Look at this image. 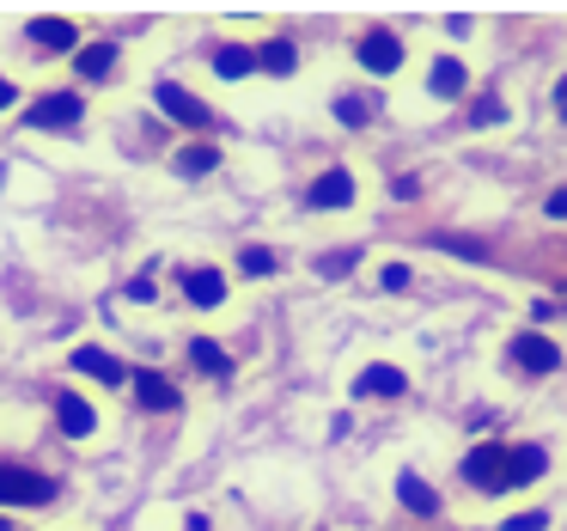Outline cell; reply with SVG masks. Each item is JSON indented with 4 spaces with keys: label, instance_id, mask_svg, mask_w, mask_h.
<instances>
[{
    "label": "cell",
    "instance_id": "obj_1",
    "mask_svg": "<svg viewBox=\"0 0 567 531\" xmlns=\"http://www.w3.org/2000/svg\"><path fill=\"white\" fill-rule=\"evenodd\" d=\"M62 501V477H50L31 458H0V513H38Z\"/></svg>",
    "mask_w": 567,
    "mask_h": 531
},
{
    "label": "cell",
    "instance_id": "obj_2",
    "mask_svg": "<svg viewBox=\"0 0 567 531\" xmlns=\"http://www.w3.org/2000/svg\"><path fill=\"white\" fill-rule=\"evenodd\" d=\"M19 123H25L31 135H62V129H80V123H86V92H80V86L38 92V99L19 111Z\"/></svg>",
    "mask_w": 567,
    "mask_h": 531
},
{
    "label": "cell",
    "instance_id": "obj_3",
    "mask_svg": "<svg viewBox=\"0 0 567 531\" xmlns=\"http://www.w3.org/2000/svg\"><path fill=\"white\" fill-rule=\"evenodd\" d=\"M354 68H360V74H372V80H396L409 68V38H403V31H391V25L360 31V38H354Z\"/></svg>",
    "mask_w": 567,
    "mask_h": 531
},
{
    "label": "cell",
    "instance_id": "obj_4",
    "mask_svg": "<svg viewBox=\"0 0 567 531\" xmlns=\"http://www.w3.org/2000/svg\"><path fill=\"white\" fill-rule=\"evenodd\" d=\"M153 111H159L165 123L202 135V141H208V129H214V104L202 99V92H189L184 80H153Z\"/></svg>",
    "mask_w": 567,
    "mask_h": 531
},
{
    "label": "cell",
    "instance_id": "obj_5",
    "mask_svg": "<svg viewBox=\"0 0 567 531\" xmlns=\"http://www.w3.org/2000/svg\"><path fill=\"white\" fill-rule=\"evenodd\" d=\"M506 367H513L518 379H549V372H561V343H555L549 330H513Z\"/></svg>",
    "mask_w": 567,
    "mask_h": 531
},
{
    "label": "cell",
    "instance_id": "obj_6",
    "mask_svg": "<svg viewBox=\"0 0 567 531\" xmlns=\"http://www.w3.org/2000/svg\"><path fill=\"white\" fill-rule=\"evenodd\" d=\"M306 214H342V208H354L360 202V172L354 165H330V172H318L306 184Z\"/></svg>",
    "mask_w": 567,
    "mask_h": 531
},
{
    "label": "cell",
    "instance_id": "obj_7",
    "mask_svg": "<svg viewBox=\"0 0 567 531\" xmlns=\"http://www.w3.org/2000/svg\"><path fill=\"white\" fill-rule=\"evenodd\" d=\"M549 464H555V452L543 440H518V446H506V464H501V489L494 494H518V489H537L543 477H549Z\"/></svg>",
    "mask_w": 567,
    "mask_h": 531
},
{
    "label": "cell",
    "instance_id": "obj_8",
    "mask_svg": "<svg viewBox=\"0 0 567 531\" xmlns=\"http://www.w3.org/2000/svg\"><path fill=\"white\" fill-rule=\"evenodd\" d=\"M68 372H74V379L104 385V391H128V360L111 355L104 343H80L74 355H68Z\"/></svg>",
    "mask_w": 567,
    "mask_h": 531
},
{
    "label": "cell",
    "instance_id": "obj_9",
    "mask_svg": "<svg viewBox=\"0 0 567 531\" xmlns=\"http://www.w3.org/2000/svg\"><path fill=\"white\" fill-rule=\"evenodd\" d=\"M177 294L196 312H220L226 299H233V282H226V269H214V263H189V269L177 275Z\"/></svg>",
    "mask_w": 567,
    "mask_h": 531
},
{
    "label": "cell",
    "instance_id": "obj_10",
    "mask_svg": "<svg viewBox=\"0 0 567 531\" xmlns=\"http://www.w3.org/2000/svg\"><path fill=\"white\" fill-rule=\"evenodd\" d=\"M68 68H74L80 86H104V80L123 68V43H116V38H92V43H80V50L68 55Z\"/></svg>",
    "mask_w": 567,
    "mask_h": 531
},
{
    "label": "cell",
    "instance_id": "obj_11",
    "mask_svg": "<svg viewBox=\"0 0 567 531\" xmlns=\"http://www.w3.org/2000/svg\"><path fill=\"white\" fill-rule=\"evenodd\" d=\"M501 464H506V446L501 440H482V446H470V452L457 458V477H464L476 494H494V489H501Z\"/></svg>",
    "mask_w": 567,
    "mask_h": 531
},
{
    "label": "cell",
    "instance_id": "obj_12",
    "mask_svg": "<svg viewBox=\"0 0 567 531\" xmlns=\"http://www.w3.org/2000/svg\"><path fill=\"white\" fill-rule=\"evenodd\" d=\"M128 391H135V404L147 409V416H172V409L184 404V391H177L159 367H128Z\"/></svg>",
    "mask_w": 567,
    "mask_h": 531
},
{
    "label": "cell",
    "instance_id": "obj_13",
    "mask_svg": "<svg viewBox=\"0 0 567 531\" xmlns=\"http://www.w3.org/2000/svg\"><path fill=\"white\" fill-rule=\"evenodd\" d=\"M25 38H31V50H43V55H74L80 43H86V31L74 25V19H55V13H38L25 25Z\"/></svg>",
    "mask_w": 567,
    "mask_h": 531
},
{
    "label": "cell",
    "instance_id": "obj_14",
    "mask_svg": "<svg viewBox=\"0 0 567 531\" xmlns=\"http://www.w3.org/2000/svg\"><path fill=\"white\" fill-rule=\"evenodd\" d=\"M354 404H367V397H409V372L396 367V360H372V367L354 372Z\"/></svg>",
    "mask_w": 567,
    "mask_h": 531
},
{
    "label": "cell",
    "instance_id": "obj_15",
    "mask_svg": "<svg viewBox=\"0 0 567 531\" xmlns=\"http://www.w3.org/2000/svg\"><path fill=\"white\" fill-rule=\"evenodd\" d=\"M55 428H62L68 440H92V433H99V409H92L74 385H62V391H55Z\"/></svg>",
    "mask_w": 567,
    "mask_h": 531
},
{
    "label": "cell",
    "instance_id": "obj_16",
    "mask_svg": "<svg viewBox=\"0 0 567 531\" xmlns=\"http://www.w3.org/2000/svg\"><path fill=\"white\" fill-rule=\"evenodd\" d=\"M208 68H214V80H220V86H238V80L257 74V43H214Z\"/></svg>",
    "mask_w": 567,
    "mask_h": 531
},
{
    "label": "cell",
    "instance_id": "obj_17",
    "mask_svg": "<svg viewBox=\"0 0 567 531\" xmlns=\"http://www.w3.org/2000/svg\"><path fill=\"white\" fill-rule=\"evenodd\" d=\"M257 74H269V80H293V74H299V38H287V31L262 38V43H257Z\"/></svg>",
    "mask_w": 567,
    "mask_h": 531
},
{
    "label": "cell",
    "instance_id": "obj_18",
    "mask_svg": "<svg viewBox=\"0 0 567 531\" xmlns=\"http://www.w3.org/2000/svg\"><path fill=\"white\" fill-rule=\"evenodd\" d=\"M396 501H403V513H415V519H440V489L433 482H421L415 470H396Z\"/></svg>",
    "mask_w": 567,
    "mask_h": 531
},
{
    "label": "cell",
    "instance_id": "obj_19",
    "mask_svg": "<svg viewBox=\"0 0 567 531\" xmlns=\"http://www.w3.org/2000/svg\"><path fill=\"white\" fill-rule=\"evenodd\" d=\"M427 92H433V99H464V92H470V68L457 62V55H433V62H427Z\"/></svg>",
    "mask_w": 567,
    "mask_h": 531
},
{
    "label": "cell",
    "instance_id": "obj_20",
    "mask_svg": "<svg viewBox=\"0 0 567 531\" xmlns=\"http://www.w3.org/2000/svg\"><path fill=\"white\" fill-rule=\"evenodd\" d=\"M189 367H196L202 379H233V372H238V360L226 355V348L214 343V336H196V343H189Z\"/></svg>",
    "mask_w": 567,
    "mask_h": 531
},
{
    "label": "cell",
    "instance_id": "obj_21",
    "mask_svg": "<svg viewBox=\"0 0 567 531\" xmlns=\"http://www.w3.org/2000/svg\"><path fill=\"white\" fill-rule=\"evenodd\" d=\"M172 172H177V177H208V172H220V147H214V141H189V147L172 153Z\"/></svg>",
    "mask_w": 567,
    "mask_h": 531
},
{
    "label": "cell",
    "instance_id": "obj_22",
    "mask_svg": "<svg viewBox=\"0 0 567 531\" xmlns=\"http://www.w3.org/2000/svg\"><path fill=\"white\" fill-rule=\"evenodd\" d=\"M275 269H281V257H275V251H262V245L238 251V275H250V282H269Z\"/></svg>",
    "mask_w": 567,
    "mask_h": 531
},
{
    "label": "cell",
    "instance_id": "obj_23",
    "mask_svg": "<svg viewBox=\"0 0 567 531\" xmlns=\"http://www.w3.org/2000/svg\"><path fill=\"white\" fill-rule=\"evenodd\" d=\"M488 123H506L501 92H476V99H470V129H488Z\"/></svg>",
    "mask_w": 567,
    "mask_h": 531
},
{
    "label": "cell",
    "instance_id": "obj_24",
    "mask_svg": "<svg viewBox=\"0 0 567 531\" xmlns=\"http://www.w3.org/2000/svg\"><path fill=\"white\" fill-rule=\"evenodd\" d=\"M354 269H360V251L354 245H348V251H323V257H318L323 282H342V275H354Z\"/></svg>",
    "mask_w": 567,
    "mask_h": 531
},
{
    "label": "cell",
    "instance_id": "obj_25",
    "mask_svg": "<svg viewBox=\"0 0 567 531\" xmlns=\"http://www.w3.org/2000/svg\"><path fill=\"white\" fill-rule=\"evenodd\" d=\"M336 123H342V129H367L372 123V104L354 99V92H342V99H336Z\"/></svg>",
    "mask_w": 567,
    "mask_h": 531
},
{
    "label": "cell",
    "instance_id": "obj_26",
    "mask_svg": "<svg viewBox=\"0 0 567 531\" xmlns=\"http://www.w3.org/2000/svg\"><path fill=\"white\" fill-rule=\"evenodd\" d=\"M409 282H415V269H409V263H384V269H379V287H384V294H403Z\"/></svg>",
    "mask_w": 567,
    "mask_h": 531
},
{
    "label": "cell",
    "instance_id": "obj_27",
    "mask_svg": "<svg viewBox=\"0 0 567 531\" xmlns=\"http://www.w3.org/2000/svg\"><path fill=\"white\" fill-rule=\"evenodd\" d=\"M506 531H549V513H543V507H525V513L506 519Z\"/></svg>",
    "mask_w": 567,
    "mask_h": 531
},
{
    "label": "cell",
    "instance_id": "obj_28",
    "mask_svg": "<svg viewBox=\"0 0 567 531\" xmlns=\"http://www.w3.org/2000/svg\"><path fill=\"white\" fill-rule=\"evenodd\" d=\"M153 294H159V287H153V269H147V275H135V282H128V299H135V306H147Z\"/></svg>",
    "mask_w": 567,
    "mask_h": 531
},
{
    "label": "cell",
    "instance_id": "obj_29",
    "mask_svg": "<svg viewBox=\"0 0 567 531\" xmlns=\"http://www.w3.org/2000/svg\"><path fill=\"white\" fill-rule=\"evenodd\" d=\"M7 111H19V80L13 74H0V116Z\"/></svg>",
    "mask_w": 567,
    "mask_h": 531
},
{
    "label": "cell",
    "instance_id": "obj_30",
    "mask_svg": "<svg viewBox=\"0 0 567 531\" xmlns=\"http://www.w3.org/2000/svg\"><path fill=\"white\" fill-rule=\"evenodd\" d=\"M391 196H396V202H415V196H421V177H396Z\"/></svg>",
    "mask_w": 567,
    "mask_h": 531
},
{
    "label": "cell",
    "instance_id": "obj_31",
    "mask_svg": "<svg viewBox=\"0 0 567 531\" xmlns=\"http://www.w3.org/2000/svg\"><path fill=\"white\" fill-rule=\"evenodd\" d=\"M543 214H549V221H567V190H555V196L543 202Z\"/></svg>",
    "mask_w": 567,
    "mask_h": 531
},
{
    "label": "cell",
    "instance_id": "obj_32",
    "mask_svg": "<svg viewBox=\"0 0 567 531\" xmlns=\"http://www.w3.org/2000/svg\"><path fill=\"white\" fill-rule=\"evenodd\" d=\"M555 312H561V306H555V299H530V318H537V324H549Z\"/></svg>",
    "mask_w": 567,
    "mask_h": 531
},
{
    "label": "cell",
    "instance_id": "obj_33",
    "mask_svg": "<svg viewBox=\"0 0 567 531\" xmlns=\"http://www.w3.org/2000/svg\"><path fill=\"white\" fill-rule=\"evenodd\" d=\"M0 531H25V525H19V519H13V513H0Z\"/></svg>",
    "mask_w": 567,
    "mask_h": 531
},
{
    "label": "cell",
    "instance_id": "obj_34",
    "mask_svg": "<svg viewBox=\"0 0 567 531\" xmlns=\"http://www.w3.org/2000/svg\"><path fill=\"white\" fill-rule=\"evenodd\" d=\"M184 525H189V531H208V519H202V513H196V519H184Z\"/></svg>",
    "mask_w": 567,
    "mask_h": 531
},
{
    "label": "cell",
    "instance_id": "obj_35",
    "mask_svg": "<svg viewBox=\"0 0 567 531\" xmlns=\"http://www.w3.org/2000/svg\"><path fill=\"white\" fill-rule=\"evenodd\" d=\"M0 177H7V165H0Z\"/></svg>",
    "mask_w": 567,
    "mask_h": 531
}]
</instances>
